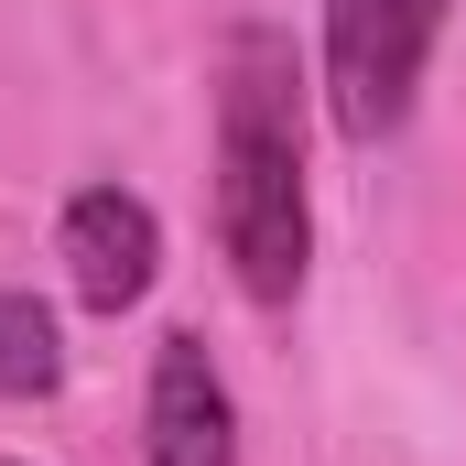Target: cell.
I'll use <instances>...</instances> for the list:
<instances>
[{
	"mask_svg": "<svg viewBox=\"0 0 466 466\" xmlns=\"http://www.w3.org/2000/svg\"><path fill=\"white\" fill-rule=\"evenodd\" d=\"M218 249L249 304L304 293L315 218H304V98L282 33H238L218 76Z\"/></svg>",
	"mask_w": 466,
	"mask_h": 466,
	"instance_id": "6da1fadb",
	"label": "cell"
},
{
	"mask_svg": "<svg viewBox=\"0 0 466 466\" xmlns=\"http://www.w3.org/2000/svg\"><path fill=\"white\" fill-rule=\"evenodd\" d=\"M434 22H445V0H326V98H337L348 141L401 130L423 55H434Z\"/></svg>",
	"mask_w": 466,
	"mask_h": 466,
	"instance_id": "7a4b0ae2",
	"label": "cell"
},
{
	"mask_svg": "<svg viewBox=\"0 0 466 466\" xmlns=\"http://www.w3.org/2000/svg\"><path fill=\"white\" fill-rule=\"evenodd\" d=\"M163 271V218L130 196V185H87L66 196V282L87 315H130Z\"/></svg>",
	"mask_w": 466,
	"mask_h": 466,
	"instance_id": "3957f363",
	"label": "cell"
},
{
	"mask_svg": "<svg viewBox=\"0 0 466 466\" xmlns=\"http://www.w3.org/2000/svg\"><path fill=\"white\" fill-rule=\"evenodd\" d=\"M141 445H152V466H238V401L218 380V358H207V337H185V326L152 348Z\"/></svg>",
	"mask_w": 466,
	"mask_h": 466,
	"instance_id": "277c9868",
	"label": "cell"
},
{
	"mask_svg": "<svg viewBox=\"0 0 466 466\" xmlns=\"http://www.w3.org/2000/svg\"><path fill=\"white\" fill-rule=\"evenodd\" d=\"M66 390V337L33 282H0V401H55Z\"/></svg>",
	"mask_w": 466,
	"mask_h": 466,
	"instance_id": "5b68a950",
	"label": "cell"
}]
</instances>
